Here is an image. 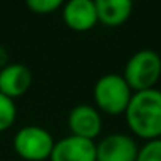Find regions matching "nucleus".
<instances>
[{"mask_svg": "<svg viewBox=\"0 0 161 161\" xmlns=\"http://www.w3.org/2000/svg\"><path fill=\"white\" fill-rule=\"evenodd\" d=\"M136 161H161V137L150 139L139 147Z\"/></svg>", "mask_w": 161, "mask_h": 161, "instance_id": "12", "label": "nucleus"}, {"mask_svg": "<svg viewBox=\"0 0 161 161\" xmlns=\"http://www.w3.org/2000/svg\"><path fill=\"white\" fill-rule=\"evenodd\" d=\"M32 86V73L22 63H8L0 69V93L14 100L27 93Z\"/></svg>", "mask_w": 161, "mask_h": 161, "instance_id": "9", "label": "nucleus"}, {"mask_svg": "<svg viewBox=\"0 0 161 161\" xmlns=\"http://www.w3.org/2000/svg\"><path fill=\"white\" fill-rule=\"evenodd\" d=\"M136 141L122 133L109 134L97 144V161H136Z\"/></svg>", "mask_w": 161, "mask_h": 161, "instance_id": "6", "label": "nucleus"}, {"mask_svg": "<svg viewBox=\"0 0 161 161\" xmlns=\"http://www.w3.org/2000/svg\"><path fill=\"white\" fill-rule=\"evenodd\" d=\"M52 134L43 126L27 125L21 128L13 139L14 152L27 161H43L47 159L54 148Z\"/></svg>", "mask_w": 161, "mask_h": 161, "instance_id": "4", "label": "nucleus"}, {"mask_svg": "<svg viewBox=\"0 0 161 161\" xmlns=\"http://www.w3.org/2000/svg\"><path fill=\"white\" fill-rule=\"evenodd\" d=\"M18 109L11 98L0 93V133L10 130L16 122Z\"/></svg>", "mask_w": 161, "mask_h": 161, "instance_id": "11", "label": "nucleus"}, {"mask_svg": "<svg viewBox=\"0 0 161 161\" xmlns=\"http://www.w3.org/2000/svg\"><path fill=\"white\" fill-rule=\"evenodd\" d=\"M62 16L65 24L74 32L92 30L98 22L93 0H69L62 5Z\"/></svg>", "mask_w": 161, "mask_h": 161, "instance_id": "8", "label": "nucleus"}, {"mask_svg": "<svg viewBox=\"0 0 161 161\" xmlns=\"http://www.w3.org/2000/svg\"><path fill=\"white\" fill-rule=\"evenodd\" d=\"M51 161H97L95 141L82 139L77 136H66L54 144Z\"/></svg>", "mask_w": 161, "mask_h": 161, "instance_id": "7", "label": "nucleus"}, {"mask_svg": "<svg viewBox=\"0 0 161 161\" xmlns=\"http://www.w3.org/2000/svg\"><path fill=\"white\" fill-rule=\"evenodd\" d=\"M8 63H10V55H8V51H7L3 46H0V69L5 68Z\"/></svg>", "mask_w": 161, "mask_h": 161, "instance_id": "14", "label": "nucleus"}, {"mask_svg": "<svg viewBox=\"0 0 161 161\" xmlns=\"http://www.w3.org/2000/svg\"><path fill=\"white\" fill-rule=\"evenodd\" d=\"M101 114L90 104H77L68 114V128L73 136L95 141L101 133Z\"/></svg>", "mask_w": 161, "mask_h": 161, "instance_id": "5", "label": "nucleus"}, {"mask_svg": "<svg viewBox=\"0 0 161 161\" xmlns=\"http://www.w3.org/2000/svg\"><path fill=\"white\" fill-rule=\"evenodd\" d=\"M27 8L36 14H51L62 8V0H29Z\"/></svg>", "mask_w": 161, "mask_h": 161, "instance_id": "13", "label": "nucleus"}, {"mask_svg": "<svg viewBox=\"0 0 161 161\" xmlns=\"http://www.w3.org/2000/svg\"><path fill=\"white\" fill-rule=\"evenodd\" d=\"M95 8L98 22L106 27L125 24L133 13V3L130 0H95Z\"/></svg>", "mask_w": 161, "mask_h": 161, "instance_id": "10", "label": "nucleus"}, {"mask_svg": "<svg viewBox=\"0 0 161 161\" xmlns=\"http://www.w3.org/2000/svg\"><path fill=\"white\" fill-rule=\"evenodd\" d=\"M123 79L130 89L134 92H142L155 89L161 77V57L153 49H141L134 52L123 69Z\"/></svg>", "mask_w": 161, "mask_h": 161, "instance_id": "2", "label": "nucleus"}, {"mask_svg": "<svg viewBox=\"0 0 161 161\" xmlns=\"http://www.w3.org/2000/svg\"><path fill=\"white\" fill-rule=\"evenodd\" d=\"M128 128L142 139L161 137V90L134 92L125 111Z\"/></svg>", "mask_w": 161, "mask_h": 161, "instance_id": "1", "label": "nucleus"}, {"mask_svg": "<svg viewBox=\"0 0 161 161\" xmlns=\"http://www.w3.org/2000/svg\"><path fill=\"white\" fill-rule=\"evenodd\" d=\"M133 90L122 74L109 73L101 76L93 87V101L98 111L109 115L125 114Z\"/></svg>", "mask_w": 161, "mask_h": 161, "instance_id": "3", "label": "nucleus"}]
</instances>
